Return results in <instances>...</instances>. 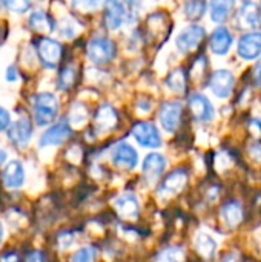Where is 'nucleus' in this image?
I'll return each instance as SVG.
<instances>
[{
	"instance_id": "nucleus-27",
	"label": "nucleus",
	"mask_w": 261,
	"mask_h": 262,
	"mask_svg": "<svg viewBox=\"0 0 261 262\" xmlns=\"http://www.w3.org/2000/svg\"><path fill=\"white\" fill-rule=\"evenodd\" d=\"M185 15L191 20L202 18L203 14L206 12V3L205 2H186L183 6Z\"/></svg>"
},
{
	"instance_id": "nucleus-10",
	"label": "nucleus",
	"mask_w": 261,
	"mask_h": 262,
	"mask_svg": "<svg viewBox=\"0 0 261 262\" xmlns=\"http://www.w3.org/2000/svg\"><path fill=\"white\" fill-rule=\"evenodd\" d=\"M186 183H188V173L185 170H175L165 178V181L160 184L157 193H158V196H165V198L174 196L185 189Z\"/></svg>"
},
{
	"instance_id": "nucleus-23",
	"label": "nucleus",
	"mask_w": 261,
	"mask_h": 262,
	"mask_svg": "<svg viewBox=\"0 0 261 262\" xmlns=\"http://www.w3.org/2000/svg\"><path fill=\"white\" fill-rule=\"evenodd\" d=\"M29 26L38 32H51L52 31V20L42 11H35L29 15Z\"/></svg>"
},
{
	"instance_id": "nucleus-18",
	"label": "nucleus",
	"mask_w": 261,
	"mask_h": 262,
	"mask_svg": "<svg viewBox=\"0 0 261 262\" xmlns=\"http://www.w3.org/2000/svg\"><path fill=\"white\" fill-rule=\"evenodd\" d=\"M2 180H3V184L8 189L20 187L23 184V181H25V172H23L22 163L20 161H9L6 164V167L3 169Z\"/></svg>"
},
{
	"instance_id": "nucleus-41",
	"label": "nucleus",
	"mask_w": 261,
	"mask_h": 262,
	"mask_svg": "<svg viewBox=\"0 0 261 262\" xmlns=\"http://www.w3.org/2000/svg\"><path fill=\"white\" fill-rule=\"evenodd\" d=\"M137 106H138L140 112H143V114H145V112H148V111L151 109V103H149V101H145V103H143V101H140Z\"/></svg>"
},
{
	"instance_id": "nucleus-31",
	"label": "nucleus",
	"mask_w": 261,
	"mask_h": 262,
	"mask_svg": "<svg viewBox=\"0 0 261 262\" xmlns=\"http://www.w3.org/2000/svg\"><path fill=\"white\" fill-rule=\"evenodd\" d=\"M94 258H95V250L92 247H83L74 253L71 262H94Z\"/></svg>"
},
{
	"instance_id": "nucleus-2",
	"label": "nucleus",
	"mask_w": 261,
	"mask_h": 262,
	"mask_svg": "<svg viewBox=\"0 0 261 262\" xmlns=\"http://www.w3.org/2000/svg\"><path fill=\"white\" fill-rule=\"evenodd\" d=\"M88 58L95 64H105L114 57V43L106 37H94L88 43Z\"/></svg>"
},
{
	"instance_id": "nucleus-8",
	"label": "nucleus",
	"mask_w": 261,
	"mask_h": 262,
	"mask_svg": "<svg viewBox=\"0 0 261 262\" xmlns=\"http://www.w3.org/2000/svg\"><path fill=\"white\" fill-rule=\"evenodd\" d=\"M237 52L243 60H255L261 54V32L252 31L245 34L237 46Z\"/></svg>"
},
{
	"instance_id": "nucleus-15",
	"label": "nucleus",
	"mask_w": 261,
	"mask_h": 262,
	"mask_svg": "<svg viewBox=\"0 0 261 262\" xmlns=\"http://www.w3.org/2000/svg\"><path fill=\"white\" fill-rule=\"evenodd\" d=\"M114 207L117 210V213L125 218V220H137L138 213H140V204L138 200L132 195V193H125L120 195L118 198L114 200Z\"/></svg>"
},
{
	"instance_id": "nucleus-13",
	"label": "nucleus",
	"mask_w": 261,
	"mask_h": 262,
	"mask_svg": "<svg viewBox=\"0 0 261 262\" xmlns=\"http://www.w3.org/2000/svg\"><path fill=\"white\" fill-rule=\"evenodd\" d=\"M232 46V35L226 26H218L212 31L209 38V48L215 55H226Z\"/></svg>"
},
{
	"instance_id": "nucleus-5",
	"label": "nucleus",
	"mask_w": 261,
	"mask_h": 262,
	"mask_svg": "<svg viewBox=\"0 0 261 262\" xmlns=\"http://www.w3.org/2000/svg\"><path fill=\"white\" fill-rule=\"evenodd\" d=\"M234 84H235V78H234L232 72L228 69L215 71L211 77V81H209L211 91L218 98H228L234 89Z\"/></svg>"
},
{
	"instance_id": "nucleus-12",
	"label": "nucleus",
	"mask_w": 261,
	"mask_h": 262,
	"mask_svg": "<svg viewBox=\"0 0 261 262\" xmlns=\"http://www.w3.org/2000/svg\"><path fill=\"white\" fill-rule=\"evenodd\" d=\"M126 20H128L126 3H120V2H108L106 3L105 21L111 31H117Z\"/></svg>"
},
{
	"instance_id": "nucleus-7",
	"label": "nucleus",
	"mask_w": 261,
	"mask_h": 262,
	"mask_svg": "<svg viewBox=\"0 0 261 262\" xmlns=\"http://www.w3.org/2000/svg\"><path fill=\"white\" fill-rule=\"evenodd\" d=\"M111 160L115 166L131 170L138 163V154L128 143H118L111 152Z\"/></svg>"
},
{
	"instance_id": "nucleus-32",
	"label": "nucleus",
	"mask_w": 261,
	"mask_h": 262,
	"mask_svg": "<svg viewBox=\"0 0 261 262\" xmlns=\"http://www.w3.org/2000/svg\"><path fill=\"white\" fill-rule=\"evenodd\" d=\"M6 6L14 11V12H25L26 9H29V3L25 0H14V2H6Z\"/></svg>"
},
{
	"instance_id": "nucleus-28",
	"label": "nucleus",
	"mask_w": 261,
	"mask_h": 262,
	"mask_svg": "<svg viewBox=\"0 0 261 262\" xmlns=\"http://www.w3.org/2000/svg\"><path fill=\"white\" fill-rule=\"evenodd\" d=\"M88 118V111L86 107L82 104V103H75L72 104V109H71V114H69V121L74 127H80L85 124Z\"/></svg>"
},
{
	"instance_id": "nucleus-46",
	"label": "nucleus",
	"mask_w": 261,
	"mask_h": 262,
	"mask_svg": "<svg viewBox=\"0 0 261 262\" xmlns=\"http://www.w3.org/2000/svg\"><path fill=\"white\" fill-rule=\"evenodd\" d=\"M260 8H261V5H260Z\"/></svg>"
},
{
	"instance_id": "nucleus-43",
	"label": "nucleus",
	"mask_w": 261,
	"mask_h": 262,
	"mask_svg": "<svg viewBox=\"0 0 261 262\" xmlns=\"http://www.w3.org/2000/svg\"><path fill=\"white\" fill-rule=\"evenodd\" d=\"M5 160H6V154H5L3 150H0V164H2Z\"/></svg>"
},
{
	"instance_id": "nucleus-14",
	"label": "nucleus",
	"mask_w": 261,
	"mask_h": 262,
	"mask_svg": "<svg viewBox=\"0 0 261 262\" xmlns=\"http://www.w3.org/2000/svg\"><path fill=\"white\" fill-rule=\"evenodd\" d=\"M71 134V129H69V124L62 120L60 123L54 124L52 127H49L38 140V144L40 147H46V146H57V144H62Z\"/></svg>"
},
{
	"instance_id": "nucleus-26",
	"label": "nucleus",
	"mask_w": 261,
	"mask_h": 262,
	"mask_svg": "<svg viewBox=\"0 0 261 262\" xmlns=\"http://www.w3.org/2000/svg\"><path fill=\"white\" fill-rule=\"evenodd\" d=\"M166 84L174 94H182L185 91V86H186V77H185L183 71L182 69L172 71L166 80Z\"/></svg>"
},
{
	"instance_id": "nucleus-37",
	"label": "nucleus",
	"mask_w": 261,
	"mask_h": 262,
	"mask_svg": "<svg viewBox=\"0 0 261 262\" xmlns=\"http://www.w3.org/2000/svg\"><path fill=\"white\" fill-rule=\"evenodd\" d=\"M17 78V74H15V68L11 64V66H8V69H6V80H9V81H14Z\"/></svg>"
},
{
	"instance_id": "nucleus-45",
	"label": "nucleus",
	"mask_w": 261,
	"mask_h": 262,
	"mask_svg": "<svg viewBox=\"0 0 261 262\" xmlns=\"http://www.w3.org/2000/svg\"><path fill=\"white\" fill-rule=\"evenodd\" d=\"M2 238H3V227H2V223H0V241H2Z\"/></svg>"
},
{
	"instance_id": "nucleus-3",
	"label": "nucleus",
	"mask_w": 261,
	"mask_h": 262,
	"mask_svg": "<svg viewBox=\"0 0 261 262\" xmlns=\"http://www.w3.org/2000/svg\"><path fill=\"white\" fill-rule=\"evenodd\" d=\"M132 137L134 140L143 146V147H149V149H157L162 144V137L158 129L152 124V123H137L132 127Z\"/></svg>"
},
{
	"instance_id": "nucleus-19",
	"label": "nucleus",
	"mask_w": 261,
	"mask_h": 262,
	"mask_svg": "<svg viewBox=\"0 0 261 262\" xmlns=\"http://www.w3.org/2000/svg\"><path fill=\"white\" fill-rule=\"evenodd\" d=\"M117 112L112 106L105 104L102 106L97 114H95V129L100 134H106L109 130H112L117 124Z\"/></svg>"
},
{
	"instance_id": "nucleus-9",
	"label": "nucleus",
	"mask_w": 261,
	"mask_h": 262,
	"mask_svg": "<svg viewBox=\"0 0 261 262\" xmlns=\"http://www.w3.org/2000/svg\"><path fill=\"white\" fill-rule=\"evenodd\" d=\"M189 103V107L195 117L197 121H202V123H209L214 120V106L212 103L209 101V98H206L205 95L202 94H192L188 100Z\"/></svg>"
},
{
	"instance_id": "nucleus-35",
	"label": "nucleus",
	"mask_w": 261,
	"mask_h": 262,
	"mask_svg": "<svg viewBox=\"0 0 261 262\" xmlns=\"http://www.w3.org/2000/svg\"><path fill=\"white\" fill-rule=\"evenodd\" d=\"M249 152H251V155H252L257 161H261V143L254 144V146L249 149Z\"/></svg>"
},
{
	"instance_id": "nucleus-6",
	"label": "nucleus",
	"mask_w": 261,
	"mask_h": 262,
	"mask_svg": "<svg viewBox=\"0 0 261 262\" xmlns=\"http://www.w3.org/2000/svg\"><path fill=\"white\" fill-rule=\"evenodd\" d=\"M158 118H160L162 127L166 132H174L180 124L182 103L180 101H166V103H163L162 107H160Z\"/></svg>"
},
{
	"instance_id": "nucleus-40",
	"label": "nucleus",
	"mask_w": 261,
	"mask_h": 262,
	"mask_svg": "<svg viewBox=\"0 0 261 262\" xmlns=\"http://www.w3.org/2000/svg\"><path fill=\"white\" fill-rule=\"evenodd\" d=\"M0 262H18V258L14 253H6V255L2 256Z\"/></svg>"
},
{
	"instance_id": "nucleus-30",
	"label": "nucleus",
	"mask_w": 261,
	"mask_h": 262,
	"mask_svg": "<svg viewBox=\"0 0 261 262\" xmlns=\"http://www.w3.org/2000/svg\"><path fill=\"white\" fill-rule=\"evenodd\" d=\"M75 81V71L72 68H65L58 75V88L62 91L69 89Z\"/></svg>"
},
{
	"instance_id": "nucleus-29",
	"label": "nucleus",
	"mask_w": 261,
	"mask_h": 262,
	"mask_svg": "<svg viewBox=\"0 0 261 262\" xmlns=\"http://www.w3.org/2000/svg\"><path fill=\"white\" fill-rule=\"evenodd\" d=\"M80 31V25L74 20V18H69L66 17L65 20H62L60 23V34L66 38H74Z\"/></svg>"
},
{
	"instance_id": "nucleus-36",
	"label": "nucleus",
	"mask_w": 261,
	"mask_h": 262,
	"mask_svg": "<svg viewBox=\"0 0 261 262\" xmlns=\"http://www.w3.org/2000/svg\"><path fill=\"white\" fill-rule=\"evenodd\" d=\"M26 262H45V261H43V256H42V253H38V252H34V253L28 255Z\"/></svg>"
},
{
	"instance_id": "nucleus-20",
	"label": "nucleus",
	"mask_w": 261,
	"mask_h": 262,
	"mask_svg": "<svg viewBox=\"0 0 261 262\" xmlns=\"http://www.w3.org/2000/svg\"><path fill=\"white\" fill-rule=\"evenodd\" d=\"M166 169V160L160 154H149L143 161V173L149 181L157 180Z\"/></svg>"
},
{
	"instance_id": "nucleus-11",
	"label": "nucleus",
	"mask_w": 261,
	"mask_h": 262,
	"mask_svg": "<svg viewBox=\"0 0 261 262\" xmlns=\"http://www.w3.org/2000/svg\"><path fill=\"white\" fill-rule=\"evenodd\" d=\"M261 14L260 6L254 2H245L238 8L237 12V23L240 28L245 29H254L260 25Z\"/></svg>"
},
{
	"instance_id": "nucleus-16",
	"label": "nucleus",
	"mask_w": 261,
	"mask_h": 262,
	"mask_svg": "<svg viewBox=\"0 0 261 262\" xmlns=\"http://www.w3.org/2000/svg\"><path fill=\"white\" fill-rule=\"evenodd\" d=\"M37 51H38L42 61L49 68H54L62 57V46L58 41H55L52 38H42Z\"/></svg>"
},
{
	"instance_id": "nucleus-34",
	"label": "nucleus",
	"mask_w": 261,
	"mask_h": 262,
	"mask_svg": "<svg viewBox=\"0 0 261 262\" xmlns=\"http://www.w3.org/2000/svg\"><path fill=\"white\" fill-rule=\"evenodd\" d=\"M9 126V114L6 109L0 107V130L6 129Z\"/></svg>"
},
{
	"instance_id": "nucleus-1",
	"label": "nucleus",
	"mask_w": 261,
	"mask_h": 262,
	"mask_svg": "<svg viewBox=\"0 0 261 262\" xmlns=\"http://www.w3.org/2000/svg\"><path fill=\"white\" fill-rule=\"evenodd\" d=\"M58 112V101L52 94H40L34 98V118L38 126H45L54 121Z\"/></svg>"
},
{
	"instance_id": "nucleus-21",
	"label": "nucleus",
	"mask_w": 261,
	"mask_h": 262,
	"mask_svg": "<svg viewBox=\"0 0 261 262\" xmlns=\"http://www.w3.org/2000/svg\"><path fill=\"white\" fill-rule=\"evenodd\" d=\"M194 246H195V250L205 258V259H211L214 258L215 252H217V243L215 239L205 233V232H198L195 235V239H194Z\"/></svg>"
},
{
	"instance_id": "nucleus-24",
	"label": "nucleus",
	"mask_w": 261,
	"mask_h": 262,
	"mask_svg": "<svg viewBox=\"0 0 261 262\" xmlns=\"http://www.w3.org/2000/svg\"><path fill=\"white\" fill-rule=\"evenodd\" d=\"M232 2H212L209 5L211 8V18L215 21V23H225L229 12H231V8H232Z\"/></svg>"
},
{
	"instance_id": "nucleus-22",
	"label": "nucleus",
	"mask_w": 261,
	"mask_h": 262,
	"mask_svg": "<svg viewBox=\"0 0 261 262\" xmlns=\"http://www.w3.org/2000/svg\"><path fill=\"white\" fill-rule=\"evenodd\" d=\"M222 220L229 229H235L243 220V209L238 203H229L222 209Z\"/></svg>"
},
{
	"instance_id": "nucleus-33",
	"label": "nucleus",
	"mask_w": 261,
	"mask_h": 262,
	"mask_svg": "<svg viewBox=\"0 0 261 262\" xmlns=\"http://www.w3.org/2000/svg\"><path fill=\"white\" fill-rule=\"evenodd\" d=\"M72 241H74V238H72L71 233H62L58 236V244H60V249H63V250L69 249L71 244H72Z\"/></svg>"
},
{
	"instance_id": "nucleus-4",
	"label": "nucleus",
	"mask_w": 261,
	"mask_h": 262,
	"mask_svg": "<svg viewBox=\"0 0 261 262\" xmlns=\"http://www.w3.org/2000/svg\"><path fill=\"white\" fill-rule=\"evenodd\" d=\"M205 37V29L200 25H189L185 29H182V32L177 35L175 45L182 52H191L194 51L200 41Z\"/></svg>"
},
{
	"instance_id": "nucleus-44",
	"label": "nucleus",
	"mask_w": 261,
	"mask_h": 262,
	"mask_svg": "<svg viewBox=\"0 0 261 262\" xmlns=\"http://www.w3.org/2000/svg\"><path fill=\"white\" fill-rule=\"evenodd\" d=\"M257 239H258V244L261 247V229H258V232H257Z\"/></svg>"
},
{
	"instance_id": "nucleus-39",
	"label": "nucleus",
	"mask_w": 261,
	"mask_h": 262,
	"mask_svg": "<svg viewBox=\"0 0 261 262\" xmlns=\"http://www.w3.org/2000/svg\"><path fill=\"white\" fill-rule=\"evenodd\" d=\"M75 6H78V8H86V9H92V8H97L100 3H97V2H82V3H74Z\"/></svg>"
},
{
	"instance_id": "nucleus-25",
	"label": "nucleus",
	"mask_w": 261,
	"mask_h": 262,
	"mask_svg": "<svg viewBox=\"0 0 261 262\" xmlns=\"http://www.w3.org/2000/svg\"><path fill=\"white\" fill-rule=\"evenodd\" d=\"M185 258V252L182 247H166L157 253L154 262H182Z\"/></svg>"
},
{
	"instance_id": "nucleus-38",
	"label": "nucleus",
	"mask_w": 261,
	"mask_h": 262,
	"mask_svg": "<svg viewBox=\"0 0 261 262\" xmlns=\"http://www.w3.org/2000/svg\"><path fill=\"white\" fill-rule=\"evenodd\" d=\"M254 74H255V81H257V84L261 86V60L257 61L255 69H254Z\"/></svg>"
},
{
	"instance_id": "nucleus-42",
	"label": "nucleus",
	"mask_w": 261,
	"mask_h": 262,
	"mask_svg": "<svg viewBox=\"0 0 261 262\" xmlns=\"http://www.w3.org/2000/svg\"><path fill=\"white\" fill-rule=\"evenodd\" d=\"M222 262H240V261H238V256H237L235 253H232V255H228V256H226V258H225Z\"/></svg>"
},
{
	"instance_id": "nucleus-17",
	"label": "nucleus",
	"mask_w": 261,
	"mask_h": 262,
	"mask_svg": "<svg viewBox=\"0 0 261 262\" xmlns=\"http://www.w3.org/2000/svg\"><path fill=\"white\" fill-rule=\"evenodd\" d=\"M32 135V126L28 118H20L15 123H12L8 129V137L9 140L17 144V146H25L28 144L29 138Z\"/></svg>"
}]
</instances>
